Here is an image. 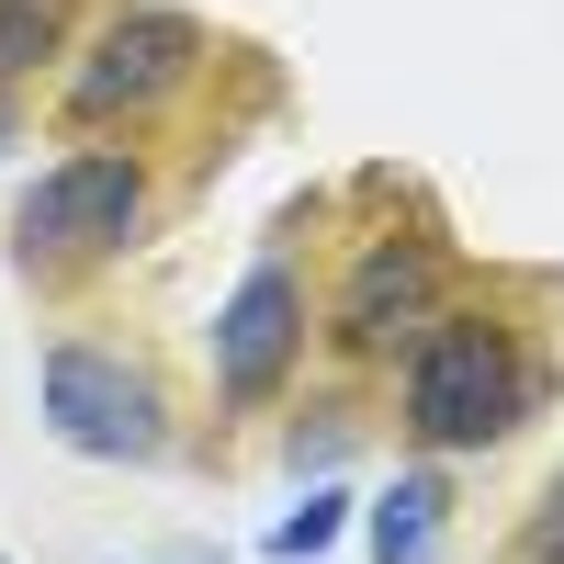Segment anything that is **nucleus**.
Returning a JSON list of instances; mask_svg holds the SVG:
<instances>
[{"mask_svg": "<svg viewBox=\"0 0 564 564\" xmlns=\"http://www.w3.org/2000/svg\"><path fill=\"white\" fill-rule=\"evenodd\" d=\"M135 226H148V159H135V148H68L57 170L23 181V204H12V260H23L34 282H68V271L124 260Z\"/></svg>", "mask_w": 564, "mask_h": 564, "instance_id": "nucleus-2", "label": "nucleus"}, {"mask_svg": "<svg viewBox=\"0 0 564 564\" xmlns=\"http://www.w3.org/2000/svg\"><path fill=\"white\" fill-rule=\"evenodd\" d=\"M339 531H350V486H305V508H282L260 553H271V564H316Z\"/></svg>", "mask_w": 564, "mask_h": 564, "instance_id": "nucleus-9", "label": "nucleus"}, {"mask_svg": "<svg viewBox=\"0 0 564 564\" xmlns=\"http://www.w3.org/2000/svg\"><path fill=\"white\" fill-rule=\"evenodd\" d=\"M531 406H542V372H531L520 327H508L497 305H441V316L406 339L395 430L430 452V463H452V452H497Z\"/></svg>", "mask_w": 564, "mask_h": 564, "instance_id": "nucleus-1", "label": "nucleus"}, {"mask_svg": "<svg viewBox=\"0 0 564 564\" xmlns=\"http://www.w3.org/2000/svg\"><path fill=\"white\" fill-rule=\"evenodd\" d=\"M441 531H452V486L417 463V475H395L384 497L361 508V542H372V564H441Z\"/></svg>", "mask_w": 564, "mask_h": 564, "instance_id": "nucleus-7", "label": "nucleus"}, {"mask_svg": "<svg viewBox=\"0 0 564 564\" xmlns=\"http://www.w3.org/2000/svg\"><path fill=\"white\" fill-rule=\"evenodd\" d=\"M441 305H452V260H441V238H361L339 305H327V350H339V361H395Z\"/></svg>", "mask_w": 564, "mask_h": 564, "instance_id": "nucleus-5", "label": "nucleus"}, {"mask_svg": "<svg viewBox=\"0 0 564 564\" xmlns=\"http://www.w3.org/2000/svg\"><path fill=\"white\" fill-rule=\"evenodd\" d=\"M34 417L79 463H159L170 452V395L102 339H57L34 361Z\"/></svg>", "mask_w": 564, "mask_h": 564, "instance_id": "nucleus-4", "label": "nucleus"}, {"mask_svg": "<svg viewBox=\"0 0 564 564\" xmlns=\"http://www.w3.org/2000/svg\"><path fill=\"white\" fill-rule=\"evenodd\" d=\"M0 148H23V90H0Z\"/></svg>", "mask_w": 564, "mask_h": 564, "instance_id": "nucleus-11", "label": "nucleus"}, {"mask_svg": "<svg viewBox=\"0 0 564 564\" xmlns=\"http://www.w3.org/2000/svg\"><path fill=\"white\" fill-rule=\"evenodd\" d=\"M68 45V0H0V90H23Z\"/></svg>", "mask_w": 564, "mask_h": 564, "instance_id": "nucleus-8", "label": "nucleus"}, {"mask_svg": "<svg viewBox=\"0 0 564 564\" xmlns=\"http://www.w3.org/2000/svg\"><path fill=\"white\" fill-rule=\"evenodd\" d=\"M294 361H305V271L282 249H260L238 271V294L215 305V395L249 417V406H271L294 384Z\"/></svg>", "mask_w": 564, "mask_h": 564, "instance_id": "nucleus-6", "label": "nucleus"}, {"mask_svg": "<svg viewBox=\"0 0 564 564\" xmlns=\"http://www.w3.org/2000/svg\"><path fill=\"white\" fill-rule=\"evenodd\" d=\"M193 79H204V23L181 0H113L57 79V113L68 124H159Z\"/></svg>", "mask_w": 564, "mask_h": 564, "instance_id": "nucleus-3", "label": "nucleus"}, {"mask_svg": "<svg viewBox=\"0 0 564 564\" xmlns=\"http://www.w3.org/2000/svg\"><path fill=\"white\" fill-rule=\"evenodd\" d=\"M520 564H564V463H553V486H542V508L520 520Z\"/></svg>", "mask_w": 564, "mask_h": 564, "instance_id": "nucleus-10", "label": "nucleus"}]
</instances>
